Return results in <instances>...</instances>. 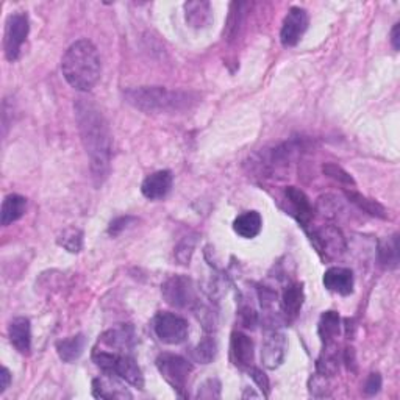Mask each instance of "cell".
<instances>
[{"instance_id":"f35d334b","label":"cell","mask_w":400,"mask_h":400,"mask_svg":"<svg viewBox=\"0 0 400 400\" xmlns=\"http://www.w3.org/2000/svg\"><path fill=\"white\" fill-rule=\"evenodd\" d=\"M240 316H241V322H242V325L246 329H254L255 325H257V322H258V316L255 313V309L250 308V307L241 308Z\"/></svg>"},{"instance_id":"d6a6232c","label":"cell","mask_w":400,"mask_h":400,"mask_svg":"<svg viewBox=\"0 0 400 400\" xmlns=\"http://www.w3.org/2000/svg\"><path fill=\"white\" fill-rule=\"evenodd\" d=\"M220 397V381L217 379H210L199 388L198 399H219Z\"/></svg>"},{"instance_id":"8fae6325","label":"cell","mask_w":400,"mask_h":400,"mask_svg":"<svg viewBox=\"0 0 400 400\" xmlns=\"http://www.w3.org/2000/svg\"><path fill=\"white\" fill-rule=\"evenodd\" d=\"M174 177L170 170H157L144 178L141 185V193L149 200H161L170 193Z\"/></svg>"},{"instance_id":"83f0119b","label":"cell","mask_w":400,"mask_h":400,"mask_svg":"<svg viewBox=\"0 0 400 400\" xmlns=\"http://www.w3.org/2000/svg\"><path fill=\"white\" fill-rule=\"evenodd\" d=\"M346 198L357 205L360 210H363L364 213L375 216V217H380V219H386V210L385 207L379 203L377 200H372V199H367L364 195L358 194L355 191H346Z\"/></svg>"},{"instance_id":"52a82bcc","label":"cell","mask_w":400,"mask_h":400,"mask_svg":"<svg viewBox=\"0 0 400 400\" xmlns=\"http://www.w3.org/2000/svg\"><path fill=\"white\" fill-rule=\"evenodd\" d=\"M153 332L161 342L169 346H177L186 341L188 333H190V325L182 316L161 312L153 319Z\"/></svg>"},{"instance_id":"e0dca14e","label":"cell","mask_w":400,"mask_h":400,"mask_svg":"<svg viewBox=\"0 0 400 400\" xmlns=\"http://www.w3.org/2000/svg\"><path fill=\"white\" fill-rule=\"evenodd\" d=\"M288 202L291 203L294 216L299 220V222L307 227L309 224V220L313 219V207L309 203V199L307 198V194L304 191H300L296 186H288L287 191H284Z\"/></svg>"},{"instance_id":"9c48e42d","label":"cell","mask_w":400,"mask_h":400,"mask_svg":"<svg viewBox=\"0 0 400 400\" xmlns=\"http://www.w3.org/2000/svg\"><path fill=\"white\" fill-rule=\"evenodd\" d=\"M308 29V14L300 6L289 8L288 14L284 16L282 30H280V41L284 47H294Z\"/></svg>"},{"instance_id":"ab89813d","label":"cell","mask_w":400,"mask_h":400,"mask_svg":"<svg viewBox=\"0 0 400 400\" xmlns=\"http://www.w3.org/2000/svg\"><path fill=\"white\" fill-rule=\"evenodd\" d=\"M10 383H11V374L6 367H2V371H0V394L5 393L8 386H10Z\"/></svg>"},{"instance_id":"7c38bea8","label":"cell","mask_w":400,"mask_h":400,"mask_svg":"<svg viewBox=\"0 0 400 400\" xmlns=\"http://www.w3.org/2000/svg\"><path fill=\"white\" fill-rule=\"evenodd\" d=\"M230 357L236 367L249 371L254 366V341L247 334L235 332L230 339Z\"/></svg>"},{"instance_id":"8d00e7d4","label":"cell","mask_w":400,"mask_h":400,"mask_svg":"<svg viewBox=\"0 0 400 400\" xmlns=\"http://www.w3.org/2000/svg\"><path fill=\"white\" fill-rule=\"evenodd\" d=\"M135 217L132 216H120V217H116L114 220H111V224L108 227V233L111 236H118L120 235L122 232L125 230V228H128V225H132L135 222Z\"/></svg>"},{"instance_id":"4dcf8cb0","label":"cell","mask_w":400,"mask_h":400,"mask_svg":"<svg viewBox=\"0 0 400 400\" xmlns=\"http://www.w3.org/2000/svg\"><path fill=\"white\" fill-rule=\"evenodd\" d=\"M322 173L327 177L333 178V180L339 182V183H344V185H349V186L355 185L354 177L350 175L347 170L342 169L341 166L334 165V163H325V165L322 166Z\"/></svg>"},{"instance_id":"603a6c76","label":"cell","mask_w":400,"mask_h":400,"mask_svg":"<svg viewBox=\"0 0 400 400\" xmlns=\"http://www.w3.org/2000/svg\"><path fill=\"white\" fill-rule=\"evenodd\" d=\"M93 396L97 399H132V394L111 379H94Z\"/></svg>"},{"instance_id":"ac0fdd59","label":"cell","mask_w":400,"mask_h":400,"mask_svg":"<svg viewBox=\"0 0 400 400\" xmlns=\"http://www.w3.org/2000/svg\"><path fill=\"white\" fill-rule=\"evenodd\" d=\"M185 19L188 26L193 29H205L213 21V10L211 4L200 0V2L185 4Z\"/></svg>"},{"instance_id":"277c9868","label":"cell","mask_w":400,"mask_h":400,"mask_svg":"<svg viewBox=\"0 0 400 400\" xmlns=\"http://www.w3.org/2000/svg\"><path fill=\"white\" fill-rule=\"evenodd\" d=\"M157 367L170 386L177 391L178 396L186 397V386L190 375L193 372V366L190 361H186L183 357L173 355V354H163L157 358Z\"/></svg>"},{"instance_id":"d590c367","label":"cell","mask_w":400,"mask_h":400,"mask_svg":"<svg viewBox=\"0 0 400 400\" xmlns=\"http://www.w3.org/2000/svg\"><path fill=\"white\" fill-rule=\"evenodd\" d=\"M193 252H194V241L191 238H186L180 242V246L175 249L177 260L180 261L182 265H190Z\"/></svg>"},{"instance_id":"9a60e30c","label":"cell","mask_w":400,"mask_h":400,"mask_svg":"<svg viewBox=\"0 0 400 400\" xmlns=\"http://www.w3.org/2000/svg\"><path fill=\"white\" fill-rule=\"evenodd\" d=\"M305 302V291L302 283H291L282 294V309L287 321L291 322L299 316Z\"/></svg>"},{"instance_id":"5b68a950","label":"cell","mask_w":400,"mask_h":400,"mask_svg":"<svg viewBox=\"0 0 400 400\" xmlns=\"http://www.w3.org/2000/svg\"><path fill=\"white\" fill-rule=\"evenodd\" d=\"M30 31L29 16L24 11L11 13L5 22V34H4V52L8 61L14 63L19 58L21 48L26 43Z\"/></svg>"},{"instance_id":"4316f807","label":"cell","mask_w":400,"mask_h":400,"mask_svg":"<svg viewBox=\"0 0 400 400\" xmlns=\"http://www.w3.org/2000/svg\"><path fill=\"white\" fill-rule=\"evenodd\" d=\"M316 371H317V374L325 375V377H333V375L338 374L339 361H338V352H337V346H334V342L324 346L322 354L316 364Z\"/></svg>"},{"instance_id":"d4e9b609","label":"cell","mask_w":400,"mask_h":400,"mask_svg":"<svg viewBox=\"0 0 400 400\" xmlns=\"http://www.w3.org/2000/svg\"><path fill=\"white\" fill-rule=\"evenodd\" d=\"M249 4L246 2H233L230 5V13H228L225 30H224V38L232 43L233 39L238 38L241 27L244 24V14H246V8Z\"/></svg>"},{"instance_id":"f546056e","label":"cell","mask_w":400,"mask_h":400,"mask_svg":"<svg viewBox=\"0 0 400 400\" xmlns=\"http://www.w3.org/2000/svg\"><path fill=\"white\" fill-rule=\"evenodd\" d=\"M216 352H217V346H216L215 338L205 337L199 342L198 347L194 349L193 355H194L195 361H199L202 364H208L215 360Z\"/></svg>"},{"instance_id":"60d3db41","label":"cell","mask_w":400,"mask_h":400,"mask_svg":"<svg viewBox=\"0 0 400 400\" xmlns=\"http://www.w3.org/2000/svg\"><path fill=\"white\" fill-rule=\"evenodd\" d=\"M342 360H344L349 371H355V366H357V363H355V350L352 347H347L344 350V357H342Z\"/></svg>"},{"instance_id":"b9f144b4","label":"cell","mask_w":400,"mask_h":400,"mask_svg":"<svg viewBox=\"0 0 400 400\" xmlns=\"http://www.w3.org/2000/svg\"><path fill=\"white\" fill-rule=\"evenodd\" d=\"M399 30H400V24H396L393 31H391V44H393L394 51H399V48H400V35H399Z\"/></svg>"},{"instance_id":"484cf974","label":"cell","mask_w":400,"mask_h":400,"mask_svg":"<svg viewBox=\"0 0 400 400\" xmlns=\"http://www.w3.org/2000/svg\"><path fill=\"white\" fill-rule=\"evenodd\" d=\"M339 330H341L339 314L337 312H325L321 316L319 327H317L322 344L325 346V344H332V342H334V338L339 334Z\"/></svg>"},{"instance_id":"ffe728a7","label":"cell","mask_w":400,"mask_h":400,"mask_svg":"<svg viewBox=\"0 0 400 400\" xmlns=\"http://www.w3.org/2000/svg\"><path fill=\"white\" fill-rule=\"evenodd\" d=\"M263 228V217L258 211H246L233 220V230L241 238L252 240L260 235Z\"/></svg>"},{"instance_id":"f1b7e54d","label":"cell","mask_w":400,"mask_h":400,"mask_svg":"<svg viewBox=\"0 0 400 400\" xmlns=\"http://www.w3.org/2000/svg\"><path fill=\"white\" fill-rule=\"evenodd\" d=\"M58 244L68 252H71V254H78L81 247H83V232L78 230L76 227L66 228V230L61 232V235L58 236Z\"/></svg>"},{"instance_id":"836d02e7","label":"cell","mask_w":400,"mask_h":400,"mask_svg":"<svg viewBox=\"0 0 400 400\" xmlns=\"http://www.w3.org/2000/svg\"><path fill=\"white\" fill-rule=\"evenodd\" d=\"M327 379L329 377H325V375H321V374L316 372L314 377L309 380V386H312L309 389H312V394L314 397H327V396H330Z\"/></svg>"},{"instance_id":"44dd1931","label":"cell","mask_w":400,"mask_h":400,"mask_svg":"<svg viewBox=\"0 0 400 400\" xmlns=\"http://www.w3.org/2000/svg\"><path fill=\"white\" fill-rule=\"evenodd\" d=\"M27 210V199L19 194L6 195L2 202V210H0V222L4 227L11 225L16 220H19Z\"/></svg>"},{"instance_id":"4fadbf2b","label":"cell","mask_w":400,"mask_h":400,"mask_svg":"<svg viewBox=\"0 0 400 400\" xmlns=\"http://www.w3.org/2000/svg\"><path fill=\"white\" fill-rule=\"evenodd\" d=\"M322 283L332 292H337L339 296H350L355 287L354 272L347 267L333 266L325 271Z\"/></svg>"},{"instance_id":"ba28073f","label":"cell","mask_w":400,"mask_h":400,"mask_svg":"<svg viewBox=\"0 0 400 400\" xmlns=\"http://www.w3.org/2000/svg\"><path fill=\"white\" fill-rule=\"evenodd\" d=\"M313 241L317 250L321 252L325 258H338L344 254L347 249L346 238L338 227L324 225L313 233Z\"/></svg>"},{"instance_id":"30bf717a","label":"cell","mask_w":400,"mask_h":400,"mask_svg":"<svg viewBox=\"0 0 400 400\" xmlns=\"http://www.w3.org/2000/svg\"><path fill=\"white\" fill-rule=\"evenodd\" d=\"M287 337L282 332H271L261 344V363L267 369H277L287 357Z\"/></svg>"},{"instance_id":"1f68e13d","label":"cell","mask_w":400,"mask_h":400,"mask_svg":"<svg viewBox=\"0 0 400 400\" xmlns=\"http://www.w3.org/2000/svg\"><path fill=\"white\" fill-rule=\"evenodd\" d=\"M316 208L324 217H334L341 210V203L334 195H322V198L317 199Z\"/></svg>"},{"instance_id":"8992f818","label":"cell","mask_w":400,"mask_h":400,"mask_svg":"<svg viewBox=\"0 0 400 400\" xmlns=\"http://www.w3.org/2000/svg\"><path fill=\"white\" fill-rule=\"evenodd\" d=\"M161 294L170 307L191 308L194 305H199L198 291H195V284L190 277H170L161 287Z\"/></svg>"},{"instance_id":"2e32d148","label":"cell","mask_w":400,"mask_h":400,"mask_svg":"<svg viewBox=\"0 0 400 400\" xmlns=\"http://www.w3.org/2000/svg\"><path fill=\"white\" fill-rule=\"evenodd\" d=\"M114 375L124 380L128 385H132L138 389L144 388V375L140 369V366L133 360L132 357L119 354L116 366H114Z\"/></svg>"},{"instance_id":"3957f363","label":"cell","mask_w":400,"mask_h":400,"mask_svg":"<svg viewBox=\"0 0 400 400\" xmlns=\"http://www.w3.org/2000/svg\"><path fill=\"white\" fill-rule=\"evenodd\" d=\"M127 103L144 113H169L190 108L198 101L191 93L170 91L163 86H141L127 89Z\"/></svg>"},{"instance_id":"cb8c5ba5","label":"cell","mask_w":400,"mask_h":400,"mask_svg":"<svg viewBox=\"0 0 400 400\" xmlns=\"http://www.w3.org/2000/svg\"><path fill=\"white\" fill-rule=\"evenodd\" d=\"M399 235L386 236L379 242V261L388 269H397L399 266Z\"/></svg>"},{"instance_id":"e575fe53","label":"cell","mask_w":400,"mask_h":400,"mask_svg":"<svg viewBox=\"0 0 400 400\" xmlns=\"http://www.w3.org/2000/svg\"><path fill=\"white\" fill-rule=\"evenodd\" d=\"M249 374L252 380L257 383V386L261 389V393H263V397H269V393H271V383H269V379L266 377V374L258 369V367L252 366L249 369Z\"/></svg>"},{"instance_id":"6da1fadb","label":"cell","mask_w":400,"mask_h":400,"mask_svg":"<svg viewBox=\"0 0 400 400\" xmlns=\"http://www.w3.org/2000/svg\"><path fill=\"white\" fill-rule=\"evenodd\" d=\"M78 132L86 155L89 168L97 186H101L110 174L111 163V133L108 122L102 111L93 102L78 99L73 105Z\"/></svg>"},{"instance_id":"74e56055","label":"cell","mask_w":400,"mask_h":400,"mask_svg":"<svg viewBox=\"0 0 400 400\" xmlns=\"http://www.w3.org/2000/svg\"><path fill=\"white\" fill-rule=\"evenodd\" d=\"M380 389H381V375L379 372L369 374V377L366 379V383H364V394L375 396Z\"/></svg>"},{"instance_id":"7a4b0ae2","label":"cell","mask_w":400,"mask_h":400,"mask_svg":"<svg viewBox=\"0 0 400 400\" xmlns=\"http://www.w3.org/2000/svg\"><path fill=\"white\" fill-rule=\"evenodd\" d=\"M64 80L81 93H88L101 78V56L97 47L88 39L76 41L61 60Z\"/></svg>"},{"instance_id":"5bb4252c","label":"cell","mask_w":400,"mask_h":400,"mask_svg":"<svg viewBox=\"0 0 400 400\" xmlns=\"http://www.w3.org/2000/svg\"><path fill=\"white\" fill-rule=\"evenodd\" d=\"M8 337L13 347L22 355H29L31 350V327L27 317H14L8 327Z\"/></svg>"},{"instance_id":"7402d4cb","label":"cell","mask_w":400,"mask_h":400,"mask_svg":"<svg viewBox=\"0 0 400 400\" xmlns=\"http://www.w3.org/2000/svg\"><path fill=\"white\" fill-rule=\"evenodd\" d=\"M86 346V338L83 334H76V337H69L66 339L60 341L56 344V352L64 363H73L83 355Z\"/></svg>"},{"instance_id":"d6986e66","label":"cell","mask_w":400,"mask_h":400,"mask_svg":"<svg viewBox=\"0 0 400 400\" xmlns=\"http://www.w3.org/2000/svg\"><path fill=\"white\" fill-rule=\"evenodd\" d=\"M133 341L135 332L132 325H120V327L105 332L101 337V342L110 349H114V352L118 354L132 347Z\"/></svg>"}]
</instances>
